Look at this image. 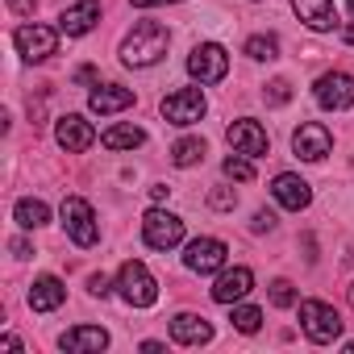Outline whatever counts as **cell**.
I'll use <instances>...</instances> for the list:
<instances>
[{
    "label": "cell",
    "instance_id": "obj_1",
    "mask_svg": "<svg viewBox=\"0 0 354 354\" xmlns=\"http://www.w3.org/2000/svg\"><path fill=\"white\" fill-rule=\"evenodd\" d=\"M167 46H171L167 26H158V21H138V26L125 34V42H121V63H125V67H154V63L167 55Z\"/></svg>",
    "mask_w": 354,
    "mask_h": 354
},
{
    "label": "cell",
    "instance_id": "obj_2",
    "mask_svg": "<svg viewBox=\"0 0 354 354\" xmlns=\"http://www.w3.org/2000/svg\"><path fill=\"white\" fill-rule=\"evenodd\" d=\"M300 329H304L308 342L329 346V342L342 337V317H337V308L325 304V300H300Z\"/></svg>",
    "mask_w": 354,
    "mask_h": 354
},
{
    "label": "cell",
    "instance_id": "obj_3",
    "mask_svg": "<svg viewBox=\"0 0 354 354\" xmlns=\"http://www.w3.org/2000/svg\"><path fill=\"white\" fill-rule=\"evenodd\" d=\"M117 288H121L125 304H133V308H150V304L158 300V283H154V275L146 271V263H138V259L121 263V271H117Z\"/></svg>",
    "mask_w": 354,
    "mask_h": 354
},
{
    "label": "cell",
    "instance_id": "obj_4",
    "mask_svg": "<svg viewBox=\"0 0 354 354\" xmlns=\"http://www.w3.org/2000/svg\"><path fill=\"white\" fill-rule=\"evenodd\" d=\"M59 213H63V230H67V238H71L75 246H96V242H100L96 213H92V205H88L84 196H67Z\"/></svg>",
    "mask_w": 354,
    "mask_h": 354
},
{
    "label": "cell",
    "instance_id": "obj_5",
    "mask_svg": "<svg viewBox=\"0 0 354 354\" xmlns=\"http://www.w3.org/2000/svg\"><path fill=\"white\" fill-rule=\"evenodd\" d=\"M142 238L150 250H171V246H180L184 242V221L175 217V213H162V209H150L142 217Z\"/></svg>",
    "mask_w": 354,
    "mask_h": 354
},
{
    "label": "cell",
    "instance_id": "obj_6",
    "mask_svg": "<svg viewBox=\"0 0 354 354\" xmlns=\"http://www.w3.org/2000/svg\"><path fill=\"white\" fill-rule=\"evenodd\" d=\"M188 75L201 80V84H221V80L230 75V55H225V46L201 42V46L188 55Z\"/></svg>",
    "mask_w": 354,
    "mask_h": 354
},
{
    "label": "cell",
    "instance_id": "obj_7",
    "mask_svg": "<svg viewBox=\"0 0 354 354\" xmlns=\"http://www.w3.org/2000/svg\"><path fill=\"white\" fill-rule=\"evenodd\" d=\"M59 34L63 30H50V26H21L13 34V42H17V55L26 63H46L59 50Z\"/></svg>",
    "mask_w": 354,
    "mask_h": 354
},
{
    "label": "cell",
    "instance_id": "obj_8",
    "mask_svg": "<svg viewBox=\"0 0 354 354\" xmlns=\"http://www.w3.org/2000/svg\"><path fill=\"white\" fill-rule=\"evenodd\" d=\"M205 92L201 88H180V92H171L167 100H162V117L171 121V125H196L201 117H205Z\"/></svg>",
    "mask_w": 354,
    "mask_h": 354
},
{
    "label": "cell",
    "instance_id": "obj_9",
    "mask_svg": "<svg viewBox=\"0 0 354 354\" xmlns=\"http://www.w3.org/2000/svg\"><path fill=\"white\" fill-rule=\"evenodd\" d=\"M225 254L230 250H225L221 238H196L184 250V267L196 271V275H213V271H225Z\"/></svg>",
    "mask_w": 354,
    "mask_h": 354
},
{
    "label": "cell",
    "instance_id": "obj_10",
    "mask_svg": "<svg viewBox=\"0 0 354 354\" xmlns=\"http://www.w3.org/2000/svg\"><path fill=\"white\" fill-rule=\"evenodd\" d=\"M292 150H296V158H304V162H321V158L333 150V133H329L321 121H304V125L292 133Z\"/></svg>",
    "mask_w": 354,
    "mask_h": 354
},
{
    "label": "cell",
    "instance_id": "obj_11",
    "mask_svg": "<svg viewBox=\"0 0 354 354\" xmlns=\"http://www.w3.org/2000/svg\"><path fill=\"white\" fill-rule=\"evenodd\" d=\"M313 96H317V104H321V109L342 113V109H350V104H354V75H346V71H329V75H321V80H317Z\"/></svg>",
    "mask_w": 354,
    "mask_h": 354
},
{
    "label": "cell",
    "instance_id": "obj_12",
    "mask_svg": "<svg viewBox=\"0 0 354 354\" xmlns=\"http://www.w3.org/2000/svg\"><path fill=\"white\" fill-rule=\"evenodd\" d=\"M271 196H275L283 209H292V213H300V209L313 205V188L300 180V175H292V171H279L275 180H271Z\"/></svg>",
    "mask_w": 354,
    "mask_h": 354
},
{
    "label": "cell",
    "instance_id": "obj_13",
    "mask_svg": "<svg viewBox=\"0 0 354 354\" xmlns=\"http://www.w3.org/2000/svg\"><path fill=\"white\" fill-rule=\"evenodd\" d=\"M55 138H59V146L67 150V154H84L92 142H96V129L80 117V113H67V117H59V125H55Z\"/></svg>",
    "mask_w": 354,
    "mask_h": 354
},
{
    "label": "cell",
    "instance_id": "obj_14",
    "mask_svg": "<svg viewBox=\"0 0 354 354\" xmlns=\"http://www.w3.org/2000/svg\"><path fill=\"white\" fill-rule=\"evenodd\" d=\"M230 146H234L238 154H250V158H263V154L271 150L267 129H263L259 121H250V117H242V121L230 125Z\"/></svg>",
    "mask_w": 354,
    "mask_h": 354
},
{
    "label": "cell",
    "instance_id": "obj_15",
    "mask_svg": "<svg viewBox=\"0 0 354 354\" xmlns=\"http://www.w3.org/2000/svg\"><path fill=\"white\" fill-rule=\"evenodd\" d=\"M96 21H100V5H96V0H80V5H67V9L59 13V30H63L67 38L92 34Z\"/></svg>",
    "mask_w": 354,
    "mask_h": 354
},
{
    "label": "cell",
    "instance_id": "obj_16",
    "mask_svg": "<svg viewBox=\"0 0 354 354\" xmlns=\"http://www.w3.org/2000/svg\"><path fill=\"white\" fill-rule=\"evenodd\" d=\"M250 288H254L250 267H234V271H221V275H217V283H213V300H217V304H238Z\"/></svg>",
    "mask_w": 354,
    "mask_h": 354
},
{
    "label": "cell",
    "instance_id": "obj_17",
    "mask_svg": "<svg viewBox=\"0 0 354 354\" xmlns=\"http://www.w3.org/2000/svg\"><path fill=\"white\" fill-rule=\"evenodd\" d=\"M171 342H180V346H205L213 342V325L196 313H180L171 321Z\"/></svg>",
    "mask_w": 354,
    "mask_h": 354
},
{
    "label": "cell",
    "instance_id": "obj_18",
    "mask_svg": "<svg viewBox=\"0 0 354 354\" xmlns=\"http://www.w3.org/2000/svg\"><path fill=\"white\" fill-rule=\"evenodd\" d=\"M59 346L71 350V354H100V350L109 346V333H104L100 325H75V329H67V333L59 337Z\"/></svg>",
    "mask_w": 354,
    "mask_h": 354
},
{
    "label": "cell",
    "instance_id": "obj_19",
    "mask_svg": "<svg viewBox=\"0 0 354 354\" xmlns=\"http://www.w3.org/2000/svg\"><path fill=\"white\" fill-rule=\"evenodd\" d=\"M133 104V92L129 88H121V84H100L92 96H88V109L96 113V117H109V113H125Z\"/></svg>",
    "mask_w": 354,
    "mask_h": 354
},
{
    "label": "cell",
    "instance_id": "obj_20",
    "mask_svg": "<svg viewBox=\"0 0 354 354\" xmlns=\"http://www.w3.org/2000/svg\"><path fill=\"white\" fill-rule=\"evenodd\" d=\"M63 300H67V288H63L59 275H38L34 279V288H30V308L34 313H55Z\"/></svg>",
    "mask_w": 354,
    "mask_h": 354
},
{
    "label": "cell",
    "instance_id": "obj_21",
    "mask_svg": "<svg viewBox=\"0 0 354 354\" xmlns=\"http://www.w3.org/2000/svg\"><path fill=\"white\" fill-rule=\"evenodd\" d=\"M292 9H296V17H300L308 30H317V34H325V30L337 26L333 0H292Z\"/></svg>",
    "mask_w": 354,
    "mask_h": 354
},
{
    "label": "cell",
    "instance_id": "obj_22",
    "mask_svg": "<svg viewBox=\"0 0 354 354\" xmlns=\"http://www.w3.org/2000/svg\"><path fill=\"white\" fill-rule=\"evenodd\" d=\"M100 142L109 150H138L146 142V129H138V125H113V129L100 133Z\"/></svg>",
    "mask_w": 354,
    "mask_h": 354
},
{
    "label": "cell",
    "instance_id": "obj_23",
    "mask_svg": "<svg viewBox=\"0 0 354 354\" xmlns=\"http://www.w3.org/2000/svg\"><path fill=\"white\" fill-rule=\"evenodd\" d=\"M13 217H17V225H21V230H42V225L50 221V209H46L42 201H34V196H26V201H17V209H13Z\"/></svg>",
    "mask_w": 354,
    "mask_h": 354
},
{
    "label": "cell",
    "instance_id": "obj_24",
    "mask_svg": "<svg viewBox=\"0 0 354 354\" xmlns=\"http://www.w3.org/2000/svg\"><path fill=\"white\" fill-rule=\"evenodd\" d=\"M205 150H209L205 138H180V142L171 146V162H175V167H192V162L205 158Z\"/></svg>",
    "mask_w": 354,
    "mask_h": 354
},
{
    "label": "cell",
    "instance_id": "obj_25",
    "mask_svg": "<svg viewBox=\"0 0 354 354\" xmlns=\"http://www.w3.org/2000/svg\"><path fill=\"white\" fill-rule=\"evenodd\" d=\"M246 55H250L254 63H271V59H279V38H275V34H254V38L246 42Z\"/></svg>",
    "mask_w": 354,
    "mask_h": 354
},
{
    "label": "cell",
    "instance_id": "obj_26",
    "mask_svg": "<svg viewBox=\"0 0 354 354\" xmlns=\"http://www.w3.org/2000/svg\"><path fill=\"white\" fill-rule=\"evenodd\" d=\"M221 171L230 175V180H238V184H250V180H254V162H250V154H238V150L225 158Z\"/></svg>",
    "mask_w": 354,
    "mask_h": 354
},
{
    "label": "cell",
    "instance_id": "obj_27",
    "mask_svg": "<svg viewBox=\"0 0 354 354\" xmlns=\"http://www.w3.org/2000/svg\"><path fill=\"white\" fill-rule=\"evenodd\" d=\"M230 321H234L238 333H259V325H263V308H254V304H238Z\"/></svg>",
    "mask_w": 354,
    "mask_h": 354
},
{
    "label": "cell",
    "instance_id": "obj_28",
    "mask_svg": "<svg viewBox=\"0 0 354 354\" xmlns=\"http://www.w3.org/2000/svg\"><path fill=\"white\" fill-rule=\"evenodd\" d=\"M271 304H275V308H292V304H296V288H292L288 279H275V283H271Z\"/></svg>",
    "mask_w": 354,
    "mask_h": 354
},
{
    "label": "cell",
    "instance_id": "obj_29",
    "mask_svg": "<svg viewBox=\"0 0 354 354\" xmlns=\"http://www.w3.org/2000/svg\"><path fill=\"white\" fill-rule=\"evenodd\" d=\"M292 100V84L288 80H271L267 84V104H288Z\"/></svg>",
    "mask_w": 354,
    "mask_h": 354
},
{
    "label": "cell",
    "instance_id": "obj_30",
    "mask_svg": "<svg viewBox=\"0 0 354 354\" xmlns=\"http://www.w3.org/2000/svg\"><path fill=\"white\" fill-rule=\"evenodd\" d=\"M209 205H213V209H234L238 196H234V188H213V192H209Z\"/></svg>",
    "mask_w": 354,
    "mask_h": 354
},
{
    "label": "cell",
    "instance_id": "obj_31",
    "mask_svg": "<svg viewBox=\"0 0 354 354\" xmlns=\"http://www.w3.org/2000/svg\"><path fill=\"white\" fill-rule=\"evenodd\" d=\"M250 230H254V234H271V230H275V213H271V209H259L254 221H250Z\"/></svg>",
    "mask_w": 354,
    "mask_h": 354
},
{
    "label": "cell",
    "instance_id": "obj_32",
    "mask_svg": "<svg viewBox=\"0 0 354 354\" xmlns=\"http://www.w3.org/2000/svg\"><path fill=\"white\" fill-rule=\"evenodd\" d=\"M88 292H92V296H100V300H104V296H109V292H113V288H109V275H92V279H88Z\"/></svg>",
    "mask_w": 354,
    "mask_h": 354
},
{
    "label": "cell",
    "instance_id": "obj_33",
    "mask_svg": "<svg viewBox=\"0 0 354 354\" xmlns=\"http://www.w3.org/2000/svg\"><path fill=\"white\" fill-rule=\"evenodd\" d=\"M133 9H154V5H180V0H129Z\"/></svg>",
    "mask_w": 354,
    "mask_h": 354
},
{
    "label": "cell",
    "instance_id": "obj_34",
    "mask_svg": "<svg viewBox=\"0 0 354 354\" xmlns=\"http://www.w3.org/2000/svg\"><path fill=\"white\" fill-rule=\"evenodd\" d=\"M75 84H96V67H80L75 71Z\"/></svg>",
    "mask_w": 354,
    "mask_h": 354
},
{
    "label": "cell",
    "instance_id": "obj_35",
    "mask_svg": "<svg viewBox=\"0 0 354 354\" xmlns=\"http://www.w3.org/2000/svg\"><path fill=\"white\" fill-rule=\"evenodd\" d=\"M167 196H171V188H167V184H154V188H150V201H154V205H162Z\"/></svg>",
    "mask_w": 354,
    "mask_h": 354
},
{
    "label": "cell",
    "instance_id": "obj_36",
    "mask_svg": "<svg viewBox=\"0 0 354 354\" xmlns=\"http://www.w3.org/2000/svg\"><path fill=\"white\" fill-rule=\"evenodd\" d=\"M13 254H17V259H30L34 250H30V242H26V238H13Z\"/></svg>",
    "mask_w": 354,
    "mask_h": 354
},
{
    "label": "cell",
    "instance_id": "obj_37",
    "mask_svg": "<svg viewBox=\"0 0 354 354\" xmlns=\"http://www.w3.org/2000/svg\"><path fill=\"white\" fill-rule=\"evenodd\" d=\"M9 5H13L17 13H34V0H9Z\"/></svg>",
    "mask_w": 354,
    "mask_h": 354
},
{
    "label": "cell",
    "instance_id": "obj_38",
    "mask_svg": "<svg viewBox=\"0 0 354 354\" xmlns=\"http://www.w3.org/2000/svg\"><path fill=\"white\" fill-rule=\"evenodd\" d=\"M0 346H5V350H21V342H17L13 333H5V337H0Z\"/></svg>",
    "mask_w": 354,
    "mask_h": 354
},
{
    "label": "cell",
    "instance_id": "obj_39",
    "mask_svg": "<svg viewBox=\"0 0 354 354\" xmlns=\"http://www.w3.org/2000/svg\"><path fill=\"white\" fill-rule=\"evenodd\" d=\"M342 38H346V42H350V46H354V26H350V30H346V34H342Z\"/></svg>",
    "mask_w": 354,
    "mask_h": 354
},
{
    "label": "cell",
    "instance_id": "obj_40",
    "mask_svg": "<svg viewBox=\"0 0 354 354\" xmlns=\"http://www.w3.org/2000/svg\"><path fill=\"white\" fill-rule=\"evenodd\" d=\"M346 9H350V17H354V0H346Z\"/></svg>",
    "mask_w": 354,
    "mask_h": 354
},
{
    "label": "cell",
    "instance_id": "obj_41",
    "mask_svg": "<svg viewBox=\"0 0 354 354\" xmlns=\"http://www.w3.org/2000/svg\"><path fill=\"white\" fill-rule=\"evenodd\" d=\"M346 350H350V354H354V342H346Z\"/></svg>",
    "mask_w": 354,
    "mask_h": 354
},
{
    "label": "cell",
    "instance_id": "obj_42",
    "mask_svg": "<svg viewBox=\"0 0 354 354\" xmlns=\"http://www.w3.org/2000/svg\"><path fill=\"white\" fill-rule=\"evenodd\" d=\"M350 304H354V283H350Z\"/></svg>",
    "mask_w": 354,
    "mask_h": 354
}]
</instances>
